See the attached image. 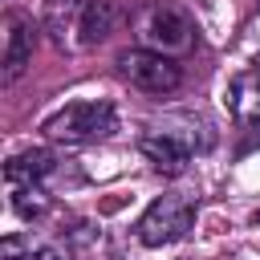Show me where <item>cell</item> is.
<instances>
[{"label":"cell","mask_w":260,"mask_h":260,"mask_svg":"<svg viewBox=\"0 0 260 260\" xmlns=\"http://www.w3.org/2000/svg\"><path fill=\"white\" fill-rule=\"evenodd\" d=\"M256 65H260V57H256Z\"/></svg>","instance_id":"cell-13"},{"label":"cell","mask_w":260,"mask_h":260,"mask_svg":"<svg viewBox=\"0 0 260 260\" xmlns=\"http://www.w3.org/2000/svg\"><path fill=\"white\" fill-rule=\"evenodd\" d=\"M130 28H134L138 49H150V53H162V57H183L199 41L191 12L179 8L175 0H146L142 8H134Z\"/></svg>","instance_id":"cell-1"},{"label":"cell","mask_w":260,"mask_h":260,"mask_svg":"<svg viewBox=\"0 0 260 260\" xmlns=\"http://www.w3.org/2000/svg\"><path fill=\"white\" fill-rule=\"evenodd\" d=\"M195 211H199L195 195H187V191H167V195H158V199L138 215L134 236H138V244H146V248L175 244V240H183V236L195 228Z\"/></svg>","instance_id":"cell-4"},{"label":"cell","mask_w":260,"mask_h":260,"mask_svg":"<svg viewBox=\"0 0 260 260\" xmlns=\"http://www.w3.org/2000/svg\"><path fill=\"white\" fill-rule=\"evenodd\" d=\"M118 130V110L102 98H81V102H69L61 106L57 114H49L41 122V134L49 142H65V146H77V142H102Z\"/></svg>","instance_id":"cell-3"},{"label":"cell","mask_w":260,"mask_h":260,"mask_svg":"<svg viewBox=\"0 0 260 260\" xmlns=\"http://www.w3.org/2000/svg\"><path fill=\"white\" fill-rule=\"evenodd\" d=\"M118 77L130 81L134 89L150 93V98H162V93H175L183 85V69L175 65V57H162V53H150V49H126L118 53Z\"/></svg>","instance_id":"cell-5"},{"label":"cell","mask_w":260,"mask_h":260,"mask_svg":"<svg viewBox=\"0 0 260 260\" xmlns=\"http://www.w3.org/2000/svg\"><path fill=\"white\" fill-rule=\"evenodd\" d=\"M223 102H228V114L236 118V126H244V130L260 126V65L236 73Z\"/></svg>","instance_id":"cell-7"},{"label":"cell","mask_w":260,"mask_h":260,"mask_svg":"<svg viewBox=\"0 0 260 260\" xmlns=\"http://www.w3.org/2000/svg\"><path fill=\"white\" fill-rule=\"evenodd\" d=\"M114 20H118V12H114L110 0H89V4L81 8L77 24H73V49H93V45H102V41L110 37Z\"/></svg>","instance_id":"cell-8"},{"label":"cell","mask_w":260,"mask_h":260,"mask_svg":"<svg viewBox=\"0 0 260 260\" xmlns=\"http://www.w3.org/2000/svg\"><path fill=\"white\" fill-rule=\"evenodd\" d=\"M85 4L89 0H41V24L61 49H73V24Z\"/></svg>","instance_id":"cell-9"},{"label":"cell","mask_w":260,"mask_h":260,"mask_svg":"<svg viewBox=\"0 0 260 260\" xmlns=\"http://www.w3.org/2000/svg\"><path fill=\"white\" fill-rule=\"evenodd\" d=\"M0 260H73V256L53 240H32V232H20V236H4Z\"/></svg>","instance_id":"cell-10"},{"label":"cell","mask_w":260,"mask_h":260,"mask_svg":"<svg viewBox=\"0 0 260 260\" xmlns=\"http://www.w3.org/2000/svg\"><path fill=\"white\" fill-rule=\"evenodd\" d=\"M32 45H37V24H32V16L8 8V12H4V85H12V81L32 65Z\"/></svg>","instance_id":"cell-6"},{"label":"cell","mask_w":260,"mask_h":260,"mask_svg":"<svg viewBox=\"0 0 260 260\" xmlns=\"http://www.w3.org/2000/svg\"><path fill=\"white\" fill-rule=\"evenodd\" d=\"M211 142H215V134H211L207 122H199V118H175V122H162L150 134H142L138 138V150L146 154V162L158 175L179 179L191 167V154L207 150Z\"/></svg>","instance_id":"cell-2"},{"label":"cell","mask_w":260,"mask_h":260,"mask_svg":"<svg viewBox=\"0 0 260 260\" xmlns=\"http://www.w3.org/2000/svg\"><path fill=\"white\" fill-rule=\"evenodd\" d=\"M8 195H12V211L20 219H41L49 207H53V195L45 183H8Z\"/></svg>","instance_id":"cell-12"},{"label":"cell","mask_w":260,"mask_h":260,"mask_svg":"<svg viewBox=\"0 0 260 260\" xmlns=\"http://www.w3.org/2000/svg\"><path fill=\"white\" fill-rule=\"evenodd\" d=\"M53 171H57V158L49 150H24V154H12L8 158L4 179L8 183H49Z\"/></svg>","instance_id":"cell-11"}]
</instances>
